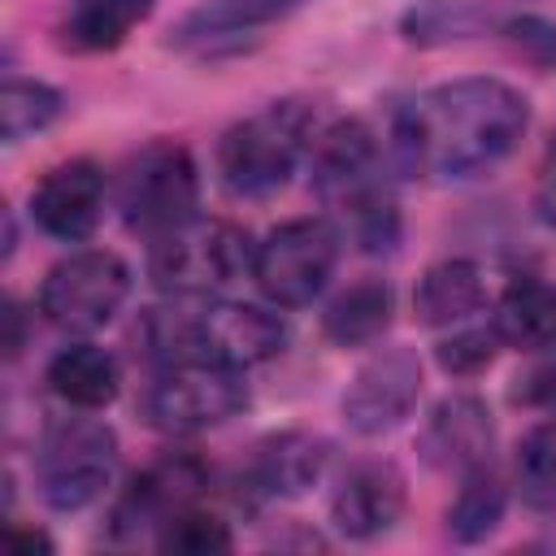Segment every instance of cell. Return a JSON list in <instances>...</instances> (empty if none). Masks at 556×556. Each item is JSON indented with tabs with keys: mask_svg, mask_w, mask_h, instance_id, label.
Returning a JSON list of instances; mask_svg holds the SVG:
<instances>
[{
	"mask_svg": "<svg viewBox=\"0 0 556 556\" xmlns=\"http://www.w3.org/2000/svg\"><path fill=\"white\" fill-rule=\"evenodd\" d=\"M530 104L500 78H452L408 100L391 122V165L430 182H469L495 169L526 135Z\"/></svg>",
	"mask_w": 556,
	"mask_h": 556,
	"instance_id": "cell-1",
	"label": "cell"
},
{
	"mask_svg": "<svg viewBox=\"0 0 556 556\" xmlns=\"http://www.w3.org/2000/svg\"><path fill=\"white\" fill-rule=\"evenodd\" d=\"M313 195L326 217L365 252H387L400 235V213L387 178V156L365 122H334L317 130L313 148Z\"/></svg>",
	"mask_w": 556,
	"mask_h": 556,
	"instance_id": "cell-2",
	"label": "cell"
},
{
	"mask_svg": "<svg viewBox=\"0 0 556 556\" xmlns=\"http://www.w3.org/2000/svg\"><path fill=\"white\" fill-rule=\"evenodd\" d=\"M317 139L313 109L300 100H274L235 122L217 143V174L235 195L278 191Z\"/></svg>",
	"mask_w": 556,
	"mask_h": 556,
	"instance_id": "cell-3",
	"label": "cell"
},
{
	"mask_svg": "<svg viewBox=\"0 0 556 556\" xmlns=\"http://www.w3.org/2000/svg\"><path fill=\"white\" fill-rule=\"evenodd\" d=\"M252 256L256 243L235 222L191 217L178 230L152 239L148 274L165 295L200 300V295H222L243 274H252Z\"/></svg>",
	"mask_w": 556,
	"mask_h": 556,
	"instance_id": "cell-4",
	"label": "cell"
},
{
	"mask_svg": "<svg viewBox=\"0 0 556 556\" xmlns=\"http://www.w3.org/2000/svg\"><path fill=\"white\" fill-rule=\"evenodd\" d=\"M148 426L169 430V434H195L208 426L230 421L235 413L248 408V382L243 369L208 361V356H178L156 365L152 382L143 387L139 400Z\"/></svg>",
	"mask_w": 556,
	"mask_h": 556,
	"instance_id": "cell-5",
	"label": "cell"
},
{
	"mask_svg": "<svg viewBox=\"0 0 556 556\" xmlns=\"http://www.w3.org/2000/svg\"><path fill=\"white\" fill-rule=\"evenodd\" d=\"M339 226L330 217H291L274 226L252 256V278L261 295L278 308H304L313 304L339 265Z\"/></svg>",
	"mask_w": 556,
	"mask_h": 556,
	"instance_id": "cell-6",
	"label": "cell"
},
{
	"mask_svg": "<svg viewBox=\"0 0 556 556\" xmlns=\"http://www.w3.org/2000/svg\"><path fill=\"white\" fill-rule=\"evenodd\" d=\"M117 469V434L96 417H56L35 452L39 495L61 508L78 513L104 495Z\"/></svg>",
	"mask_w": 556,
	"mask_h": 556,
	"instance_id": "cell-7",
	"label": "cell"
},
{
	"mask_svg": "<svg viewBox=\"0 0 556 556\" xmlns=\"http://www.w3.org/2000/svg\"><path fill=\"white\" fill-rule=\"evenodd\" d=\"M195 204H200V174L182 143H165V139L148 143L126 161L117 178V208L135 235L161 239L182 222L200 217Z\"/></svg>",
	"mask_w": 556,
	"mask_h": 556,
	"instance_id": "cell-8",
	"label": "cell"
},
{
	"mask_svg": "<svg viewBox=\"0 0 556 556\" xmlns=\"http://www.w3.org/2000/svg\"><path fill=\"white\" fill-rule=\"evenodd\" d=\"M130 295V269L117 252L83 248L56 261L39 287V313L70 334H91L117 317Z\"/></svg>",
	"mask_w": 556,
	"mask_h": 556,
	"instance_id": "cell-9",
	"label": "cell"
},
{
	"mask_svg": "<svg viewBox=\"0 0 556 556\" xmlns=\"http://www.w3.org/2000/svg\"><path fill=\"white\" fill-rule=\"evenodd\" d=\"M417 395H421L417 356L408 348H382L356 369L352 387L343 391V421L356 434H387L417 408Z\"/></svg>",
	"mask_w": 556,
	"mask_h": 556,
	"instance_id": "cell-10",
	"label": "cell"
},
{
	"mask_svg": "<svg viewBox=\"0 0 556 556\" xmlns=\"http://www.w3.org/2000/svg\"><path fill=\"white\" fill-rule=\"evenodd\" d=\"M204 482H208V473H204L200 456H191V452H169V456L152 460L122 491V500L113 508V530L117 534H139L148 526H165L169 517H178L182 508L195 504Z\"/></svg>",
	"mask_w": 556,
	"mask_h": 556,
	"instance_id": "cell-11",
	"label": "cell"
},
{
	"mask_svg": "<svg viewBox=\"0 0 556 556\" xmlns=\"http://www.w3.org/2000/svg\"><path fill=\"white\" fill-rule=\"evenodd\" d=\"M104 208V174L96 161H65L43 174L30 191V217L43 235L61 243H78L96 230Z\"/></svg>",
	"mask_w": 556,
	"mask_h": 556,
	"instance_id": "cell-12",
	"label": "cell"
},
{
	"mask_svg": "<svg viewBox=\"0 0 556 556\" xmlns=\"http://www.w3.org/2000/svg\"><path fill=\"white\" fill-rule=\"evenodd\" d=\"M491 447H495V426L478 395L439 400L421 430V456L447 473H469L478 465H491Z\"/></svg>",
	"mask_w": 556,
	"mask_h": 556,
	"instance_id": "cell-13",
	"label": "cell"
},
{
	"mask_svg": "<svg viewBox=\"0 0 556 556\" xmlns=\"http://www.w3.org/2000/svg\"><path fill=\"white\" fill-rule=\"evenodd\" d=\"M400 513H404V478L382 460L356 465L330 500V517L348 539H374L391 530Z\"/></svg>",
	"mask_w": 556,
	"mask_h": 556,
	"instance_id": "cell-14",
	"label": "cell"
},
{
	"mask_svg": "<svg viewBox=\"0 0 556 556\" xmlns=\"http://www.w3.org/2000/svg\"><path fill=\"white\" fill-rule=\"evenodd\" d=\"M117 382H122V369H117L113 352L96 348V343H70L48 361L52 395L70 408H83V413H96V408L113 404Z\"/></svg>",
	"mask_w": 556,
	"mask_h": 556,
	"instance_id": "cell-15",
	"label": "cell"
},
{
	"mask_svg": "<svg viewBox=\"0 0 556 556\" xmlns=\"http://www.w3.org/2000/svg\"><path fill=\"white\" fill-rule=\"evenodd\" d=\"M326 469V443L313 434H274L256 447L248 465V482L261 495H300L308 491Z\"/></svg>",
	"mask_w": 556,
	"mask_h": 556,
	"instance_id": "cell-16",
	"label": "cell"
},
{
	"mask_svg": "<svg viewBox=\"0 0 556 556\" xmlns=\"http://www.w3.org/2000/svg\"><path fill=\"white\" fill-rule=\"evenodd\" d=\"M517 9L508 0H421L404 13V39L413 43H447L473 39L486 30H504Z\"/></svg>",
	"mask_w": 556,
	"mask_h": 556,
	"instance_id": "cell-17",
	"label": "cell"
},
{
	"mask_svg": "<svg viewBox=\"0 0 556 556\" xmlns=\"http://www.w3.org/2000/svg\"><path fill=\"white\" fill-rule=\"evenodd\" d=\"M495 330L513 348H556V287L543 278H517L495 304Z\"/></svg>",
	"mask_w": 556,
	"mask_h": 556,
	"instance_id": "cell-18",
	"label": "cell"
},
{
	"mask_svg": "<svg viewBox=\"0 0 556 556\" xmlns=\"http://www.w3.org/2000/svg\"><path fill=\"white\" fill-rule=\"evenodd\" d=\"M482 300H486V287L473 261L430 265L413 291V308L426 326H460L482 308Z\"/></svg>",
	"mask_w": 556,
	"mask_h": 556,
	"instance_id": "cell-19",
	"label": "cell"
},
{
	"mask_svg": "<svg viewBox=\"0 0 556 556\" xmlns=\"http://www.w3.org/2000/svg\"><path fill=\"white\" fill-rule=\"evenodd\" d=\"M321 326L339 348H365V343L382 339V330L391 326V287L382 278L352 282L348 291H339L326 304Z\"/></svg>",
	"mask_w": 556,
	"mask_h": 556,
	"instance_id": "cell-20",
	"label": "cell"
},
{
	"mask_svg": "<svg viewBox=\"0 0 556 556\" xmlns=\"http://www.w3.org/2000/svg\"><path fill=\"white\" fill-rule=\"evenodd\" d=\"M156 0H74L65 17V43L78 52H109L117 48Z\"/></svg>",
	"mask_w": 556,
	"mask_h": 556,
	"instance_id": "cell-21",
	"label": "cell"
},
{
	"mask_svg": "<svg viewBox=\"0 0 556 556\" xmlns=\"http://www.w3.org/2000/svg\"><path fill=\"white\" fill-rule=\"evenodd\" d=\"M504 504H508V491H504V482L495 478L491 465H478V469L460 473L456 500H452V508H447V530H452V539H460V543L486 539V534L504 521Z\"/></svg>",
	"mask_w": 556,
	"mask_h": 556,
	"instance_id": "cell-22",
	"label": "cell"
},
{
	"mask_svg": "<svg viewBox=\"0 0 556 556\" xmlns=\"http://www.w3.org/2000/svg\"><path fill=\"white\" fill-rule=\"evenodd\" d=\"M513 469H517L521 500L539 513H556V417L526 430Z\"/></svg>",
	"mask_w": 556,
	"mask_h": 556,
	"instance_id": "cell-23",
	"label": "cell"
},
{
	"mask_svg": "<svg viewBox=\"0 0 556 556\" xmlns=\"http://www.w3.org/2000/svg\"><path fill=\"white\" fill-rule=\"evenodd\" d=\"M61 113V91H52L48 83L35 78H9L0 91V126H4V143H22L26 135L52 126Z\"/></svg>",
	"mask_w": 556,
	"mask_h": 556,
	"instance_id": "cell-24",
	"label": "cell"
},
{
	"mask_svg": "<svg viewBox=\"0 0 556 556\" xmlns=\"http://www.w3.org/2000/svg\"><path fill=\"white\" fill-rule=\"evenodd\" d=\"M161 547L165 552H182V556H208V552H226L230 547V530L222 517L200 513L195 504L182 508L178 517H169L161 526Z\"/></svg>",
	"mask_w": 556,
	"mask_h": 556,
	"instance_id": "cell-25",
	"label": "cell"
},
{
	"mask_svg": "<svg viewBox=\"0 0 556 556\" xmlns=\"http://www.w3.org/2000/svg\"><path fill=\"white\" fill-rule=\"evenodd\" d=\"M495 343H504L500 330H495V321L491 326H465V330H456L452 339L439 343V365L447 374H456V378H469V374H478V369L491 365Z\"/></svg>",
	"mask_w": 556,
	"mask_h": 556,
	"instance_id": "cell-26",
	"label": "cell"
},
{
	"mask_svg": "<svg viewBox=\"0 0 556 556\" xmlns=\"http://www.w3.org/2000/svg\"><path fill=\"white\" fill-rule=\"evenodd\" d=\"M500 35H508L530 61H539V65H547V70H556V22H547V17H539V13H513L508 22H504V30Z\"/></svg>",
	"mask_w": 556,
	"mask_h": 556,
	"instance_id": "cell-27",
	"label": "cell"
},
{
	"mask_svg": "<svg viewBox=\"0 0 556 556\" xmlns=\"http://www.w3.org/2000/svg\"><path fill=\"white\" fill-rule=\"evenodd\" d=\"M517 400L530 408H543L547 417H556V348H547V356L521 378Z\"/></svg>",
	"mask_w": 556,
	"mask_h": 556,
	"instance_id": "cell-28",
	"label": "cell"
},
{
	"mask_svg": "<svg viewBox=\"0 0 556 556\" xmlns=\"http://www.w3.org/2000/svg\"><path fill=\"white\" fill-rule=\"evenodd\" d=\"M534 204H539V217L556 230V135L543 152V165H539V187H534Z\"/></svg>",
	"mask_w": 556,
	"mask_h": 556,
	"instance_id": "cell-29",
	"label": "cell"
},
{
	"mask_svg": "<svg viewBox=\"0 0 556 556\" xmlns=\"http://www.w3.org/2000/svg\"><path fill=\"white\" fill-rule=\"evenodd\" d=\"M9 547H22V552H48V539H43V534H9Z\"/></svg>",
	"mask_w": 556,
	"mask_h": 556,
	"instance_id": "cell-30",
	"label": "cell"
}]
</instances>
